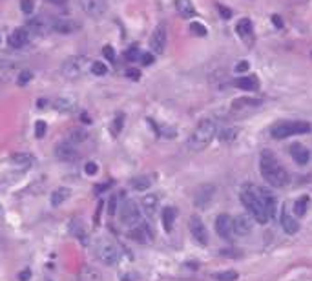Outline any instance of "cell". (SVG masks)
Segmentation results:
<instances>
[{"mask_svg":"<svg viewBox=\"0 0 312 281\" xmlns=\"http://www.w3.org/2000/svg\"><path fill=\"white\" fill-rule=\"evenodd\" d=\"M79 4H80V9L93 18L102 17L104 13H106V9H108L106 0H79Z\"/></svg>","mask_w":312,"mask_h":281,"instance_id":"10","label":"cell"},{"mask_svg":"<svg viewBox=\"0 0 312 281\" xmlns=\"http://www.w3.org/2000/svg\"><path fill=\"white\" fill-rule=\"evenodd\" d=\"M217 9H219V11H221V17H223V18H230V17H232V13H230V9H226V8H223V6H217Z\"/></svg>","mask_w":312,"mask_h":281,"instance_id":"47","label":"cell"},{"mask_svg":"<svg viewBox=\"0 0 312 281\" xmlns=\"http://www.w3.org/2000/svg\"><path fill=\"white\" fill-rule=\"evenodd\" d=\"M90 72L97 77H102V75L108 73V66H106L104 62H100V60H97V62H92V70H90Z\"/></svg>","mask_w":312,"mask_h":281,"instance_id":"34","label":"cell"},{"mask_svg":"<svg viewBox=\"0 0 312 281\" xmlns=\"http://www.w3.org/2000/svg\"><path fill=\"white\" fill-rule=\"evenodd\" d=\"M46 104H48V102L44 101V99H40V101H38V106H40V108H42V106H46Z\"/></svg>","mask_w":312,"mask_h":281,"instance_id":"56","label":"cell"},{"mask_svg":"<svg viewBox=\"0 0 312 281\" xmlns=\"http://www.w3.org/2000/svg\"><path fill=\"white\" fill-rule=\"evenodd\" d=\"M70 196H71V190L60 186V188L53 190V193H51V205H53V206H60L64 201H68V199H70Z\"/></svg>","mask_w":312,"mask_h":281,"instance_id":"26","label":"cell"},{"mask_svg":"<svg viewBox=\"0 0 312 281\" xmlns=\"http://www.w3.org/2000/svg\"><path fill=\"white\" fill-rule=\"evenodd\" d=\"M122 121H124V115L119 114V115H117L115 121H113V135H117L119 132L122 130Z\"/></svg>","mask_w":312,"mask_h":281,"instance_id":"41","label":"cell"},{"mask_svg":"<svg viewBox=\"0 0 312 281\" xmlns=\"http://www.w3.org/2000/svg\"><path fill=\"white\" fill-rule=\"evenodd\" d=\"M214 279H217V281H236L237 279V272H234V270H226V272L214 274Z\"/></svg>","mask_w":312,"mask_h":281,"instance_id":"36","label":"cell"},{"mask_svg":"<svg viewBox=\"0 0 312 281\" xmlns=\"http://www.w3.org/2000/svg\"><path fill=\"white\" fill-rule=\"evenodd\" d=\"M31 79H33V73L26 70V72H20V75H18L17 80H18V84H20V86H26V84H28Z\"/></svg>","mask_w":312,"mask_h":281,"instance_id":"40","label":"cell"},{"mask_svg":"<svg viewBox=\"0 0 312 281\" xmlns=\"http://www.w3.org/2000/svg\"><path fill=\"white\" fill-rule=\"evenodd\" d=\"M126 75H128L130 79H135V80H137L139 77H141V73H139V70H128V72H126Z\"/></svg>","mask_w":312,"mask_h":281,"instance_id":"49","label":"cell"},{"mask_svg":"<svg viewBox=\"0 0 312 281\" xmlns=\"http://www.w3.org/2000/svg\"><path fill=\"white\" fill-rule=\"evenodd\" d=\"M102 55L110 60V62H113V60H115V51H113L112 46H104L102 48Z\"/></svg>","mask_w":312,"mask_h":281,"instance_id":"42","label":"cell"},{"mask_svg":"<svg viewBox=\"0 0 312 281\" xmlns=\"http://www.w3.org/2000/svg\"><path fill=\"white\" fill-rule=\"evenodd\" d=\"M55 154H57L58 159H63V161H77L80 157V154H79V150L75 148V144L68 143V141L57 144V148H55Z\"/></svg>","mask_w":312,"mask_h":281,"instance_id":"13","label":"cell"},{"mask_svg":"<svg viewBox=\"0 0 312 281\" xmlns=\"http://www.w3.org/2000/svg\"><path fill=\"white\" fill-rule=\"evenodd\" d=\"M190 31L194 35H199V37H204V35H206V28H204L203 24H199V22H192Z\"/></svg>","mask_w":312,"mask_h":281,"instance_id":"38","label":"cell"},{"mask_svg":"<svg viewBox=\"0 0 312 281\" xmlns=\"http://www.w3.org/2000/svg\"><path fill=\"white\" fill-rule=\"evenodd\" d=\"M97 163H86V166H84V172H86V176H95L97 174Z\"/></svg>","mask_w":312,"mask_h":281,"instance_id":"43","label":"cell"},{"mask_svg":"<svg viewBox=\"0 0 312 281\" xmlns=\"http://www.w3.org/2000/svg\"><path fill=\"white\" fill-rule=\"evenodd\" d=\"M79 279L80 281H100V274L97 272L95 269H92V267H84L79 274Z\"/></svg>","mask_w":312,"mask_h":281,"instance_id":"30","label":"cell"},{"mask_svg":"<svg viewBox=\"0 0 312 281\" xmlns=\"http://www.w3.org/2000/svg\"><path fill=\"white\" fill-rule=\"evenodd\" d=\"M29 277H31V272H29V270H24V272L18 274V279L20 281H28Z\"/></svg>","mask_w":312,"mask_h":281,"instance_id":"51","label":"cell"},{"mask_svg":"<svg viewBox=\"0 0 312 281\" xmlns=\"http://www.w3.org/2000/svg\"><path fill=\"white\" fill-rule=\"evenodd\" d=\"M261 101H256V99H236L232 102L234 110H246V108H254V106H259Z\"/></svg>","mask_w":312,"mask_h":281,"instance_id":"29","label":"cell"},{"mask_svg":"<svg viewBox=\"0 0 312 281\" xmlns=\"http://www.w3.org/2000/svg\"><path fill=\"white\" fill-rule=\"evenodd\" d=\"M46 130H48V126L44 121H37L35 122V137L37 139H42L44 135H46Z\"/></svg>","mask_w":312,"mask_h":281,"instance_id":"37","label":"cell"},{"mask_svg":"<svg viewBox=\"0 0 312 281\" xmlns=\"http://www.w3.org/2000/svg\"><path fill=\"white\" fill-rule=\"evenodd\" d=\"M119 218H121V223L126 225V227H135L139 223V219H141L139 206L133 201H130V199H126V201L122 203L121 210H119Z\"/></svg>","mask_w":312,"mask_h":281,"instance_id":"7","label":"cell"},{"mask_svg":"<svg viewBox=\"0 0 312 281\" xmlns=\"http://www.w3.org/2000/svg\"><path fill=\"white\" fill-rule=\"evenodd\" d=\"M281 227H283L285 234H296V232L300 230V225L292 218L290 214L287 212V208H283V214H281Z\"/></svg>","mask_w":312,"mask_h":281,"instance_id":"20","label":"cell"},{"mask_svg":"<svg viewBox=\"0 0 312 281\" xmlns=\"http://www.w3.org/2000/svg\"><path fill=\"white\" fill-rule=\"evenodd\" d=\"M88 139V134L84 130H79V128H75V130H71L70 135H68V143L71 144H79V143H84Z\"/></svg>","mask_w":312,"mask_h":281,"instance_id":"31","label":"cell"},{"mask_svg":"<svg viewBox=\"0 0 312 281\" xmlns=\"http://www.w3.org/2000/svg\"><path fill=\"white\" fill-rule=\"evenodd\" d=\"M128 235L133 241H137V243H148V241L152 240V232H150V228H148V225L133 227Z\"/></svg>","mask_w":312,"mask_h":281,"instance_id":"18","label":"cell"},{"mask_svg":"<svg viewBox=\"0 0 312 281\" xmlns=\"http://www.w3.org/2000/svg\"><path fill=\"white\" fill-rule=\"evenodd\" d=\"M252 232V219L246 214H239L234 218V234L236 235H246Z\"/></svg>","mask_w":312,"mask_h":281,"instance_id":"16","label":"cell"},{"mask_svg":"<svg viewBox=\"0 0 312 281\" xmlns=\"http://www.w3.org/2000/svg\"><path fill=\"white\" fill-rule=\"evenodd\" d=\"M256 193H258V198L261 199L263 206L266 208V212H268V215H271V219H272L276 214V206H278L276 198L272 196L268 188H259V186H256Z\"/></svg>","mask_w":312,"mask_h":281,"instance_id":"14","label":"cell"},{"mask_svg":"<svg viewBox=\"0 0 312 281\" xmlns=\"http://www.w3.org/2000/svg\"><path fill=\"white\" fill-rule=\"evenodd\" d=\"M236 137H237V130H236V128H226V130H223L219 134V139L223 141V143H232Z\"/></svg>","mask_w":312,"mask_h":281,"instance_id":"35","label":"cell"},{"mask_svg":"<svg viewBox=\"0 0 312 281\" xmlns=\"http://www.w3.org/2000/svg\"><path fill=\"white\" fill-rule=\"evenodd\" d=\"M11 163L18 168H31L35 164V157L31 154H15L11 156Z\"/></svg>","mask_w":312,"mask_h":281,"instance_id":"23","label":"cell"},{"mask_svg":"<svg viewBox=\"0 0 312 281\" xmlns=\"http://www.w3.org/2000/svg\"><path fill=\"white\" fill-rule=\"evenodd\" d=\"M310 132V124L305 121H283L278 122V124L272 126L271 135L274 139H287L292 137V135H301V134H308Z\"/></svg>","mask_w":312,"mask_h":281,"instance_id":"5","label":"cell"},{"mask_svg":"<svg viewBox=\"0 0 312 281\" xmlns=\"http://www.w3.org/2000/svg\"><path fill=\"white\" fill-rule=\"evenodd\" d=\"M141 205L142 208L146 210V214H155V210H157L159 206V198L155 196V193H146L144 198L141 199Z\"/></svg>","mask_w":312,"mask_h":281,"instance_id":"25","label":"cell"},{"mask_svg":"<svg viewBox=\"0 0 312 281\" xmlns=\"http://www.w3.org/2000/svg\"><path fill=\"white\" fill-rule=\"evenodd\" d=\"M48 2H51V4H57V6H63V4H66L68 0H48Z\"/></svg>","mask_w":312,"mask_h":281,"instance_id":"52","label":"cell"},{"mask_svg":"<svg viewBox=\"0 0 312 281\" xmlns=\"http://www.w3.org/2000/svg\"><path fill=\"white\" fill-rule=\"evenodd\" d=\"M274 22H276V26H278V28H281V20H279L278 17H274Z\"/></svg>","mask_w":312,"mask_h":281,"instance_id":"55","label":"cell"},{"mask_svg":"<svg viewBox=\"0 0 312 281\" xmlns=\"http://www.w3.org/2000/svg\"><path fill=\"white\" fill-rule=\"evenodd\" d=\"M188 227H190V234L192 237L197 241L199 245H206L208 243V232L204 228V223L199 215H192L190 221H188Z\"/></svg>","mask_w":312,"mask_h":281,"instance_id":"8","label":"cell"},{"mask_svg":"<svg viewBox=\"0 0 312 281\" xmlns=\"http://www.w3.org/2000/svg\"><path fill=\"white\" fill-rule=\"evenodd\" d=\"M126 59H128V60H137L139 59V50H137V48H132V50L126 51Z\"/></svg>","mask_w":312,"mask_h":281,"instance_id":"44","label":"cell"},{"mask_svg":"<svg viewBox=\"0 0 312 281\" xmlns=\"http://www.w3.org/2000/svg\"><path fill=\"white\" fill-rule=\"evenodd\" d=\"M234 84H236V88L246 90V92H254V90L259 88V80H258V77H254V75L239 77V79H236Z\"/></svg>","mask_w":312,"mask_h":281,"instance_id":"19","label":"cell"},{"mask_svg":"<svg viewBox=\"0 0 312 281\" xmlns=\"http://www.w3.org/2000/svg\"><path fill=\"white\" fill-rule=\"evenodd\" d=\"M115 212H117V198H112V199H110L108 214H110V215H115Z\"/></svg>","mask_w":312,"mask_h":281,"instance_id":"46","label":"cell"},{"mask_svg":"<svg viewBox=\"0 0 312 281\" xmlns=\"http://www.w3.org/2000/svg\"><path fill=\"white\" fill-rule=\"evenodd\" d=\"M259 172H261L263 179L274 188H281L288 183V174L283 168V164L279 163V159L274 156V152L263 150L261 157H259Z\"/></svg>","mask_w":312,"mask_h":281,"instance_id":"1","label":"cell"},{"mask_svg":"<svg viewBox=\"0 0 312 281\" xmlns=\"http://www.w3.org/2000/svg\"><path fill=\"white\" fill-rule=\"evenodd\" d=\"M53 106L58 112H71V110H75L77 102L75 99H70V97H58L53 101Z\"/></svg>","mask_w":312,"mask_h":281,"instance_id":"27","label":"cell"},{"mask_svg":"<svg viewBox=\"0 0 312 281\" xmlns=\"http://www.w3.org/2000/svg\"><path fill=\"white\" fill-rule=\"evenodd\" d=\"M236 70H237V72H246V70H248V62H245V60H243V62L237 64Z\"/></svg>","mask_w":312,"mask_h":281,"instance_id":"50","label":"cell"},{"mask_svg":"<svg viewBox=\"0 0 312 281\" xmlns=\"http://www.w3.org/2000/svg\"><path fill=\"white\" fill-rule=\"evenodd\" d=\"M11 48H24L28 44V31L26 30H15L9 37Z\"/></svg>","mask_w":312,"mask_h":281,"instance_id":"24","label":"cell"},{"mask_svg":"<svg viewBox=\"0 0 312 281\" xmlns=\"http://www.w3.org/2000/svg\"><path fill=\"white\" fill-rule=\"evenodd\" d=\"M236 31H237V35H239V37H241L243 40L248 44V46L254 42V28H252V22H250V18H241V20L237 22Z\"/></svg>","mask_w":312,"mask_h":281,"instance_id":"15","label":"cell"},{"mask_svg":"<svg viewBox=\"0 0 312 281\" xmlns=\"http://www.w3.org/2000/svg\"><path fill=\"white\" fill-rule=\"evenodd\" d=\"M80 121H82V122H88V124H90V121H92V119L88 117L86 114H82V115H80Z\"/></svg>","mask_w":312,"mask_h":281,"instance_id":"53","label":"cell"},{"mask_svg":"<svg viewBox=\"0 0 312 281\" xmlns=\"http://www.w3.org/2000/svg\"><path fill=\"white\" fill-rule=\"evenodd\" d=\"M217 134V124L212 119H203L199 124L194 128V132L188 137V150L192 152H201L212 143V139Z\"/></svg>","mask_w":312,"mask_h":281,"instance_id":"2","label":"cell"},{"mask_svg":"<svg viewBox=\"0 0 312 281\" xmlns=\"http://www.w3.org/2000/svg\"><path fill=\"white\" fill-rule=\"evenodd\" d=\"M290 156H292V159H294L296 163L303 166V164H307L308 159H310V152H308L307 148L303 146V144L294 143L290 146Z\"/></svg>","mask_w":312,"mask_h":281,"instance_id":"17","label":"cell"},{"mask_svg":"<svg viewBox=\"0 0 312 281\" xmlns=\"http://www.w3.org/2000/svg\"><path fill=\"white\" fill-rule=\"evenodd\" d=\"M95 254L104 265H117L121 261V248L112 241H100L95 247Z\"/></svg>","mask_w":312,"mask_h":281,"instance_id":"6","label":"cell"},{"mask_svg":"<svg viewBox=\"0 0 312 281\" xmlns=\"http://www.w3.org/2000/svg\"><path fill=\"white\" fill-rule=\"evenodd\" d=\"M150 48L157 55H161L164 51V48H167V28H164V24H159L154 30L150 38Z\"/></svg>","mask_w":312,"mask_h":281,"instance_id":"12","label":"cell"},{"mask_svg":"<svg viewBox=\"0 0 312 281\" xmlns=\"http://www.w3.org/2000/svg\"><path fill=\"white\" fill-rule=\"evenodd\" d=\"M132 188L133 190H139V192H142V190H148L150 188V177H135V179H132Z\"/></svg>","mask_w":312,"mask_h":281,"instance_id":"32","label":"cell"},{"mask_svg":"<svg viewBox=\"0 0 312 281\" xmlns=\"http://www.w3.org/2000/svg\"><path fill=\"white\" fill-rule=\"evenodd\" d=\"M141 60H142V64H144V66H150V64L154 62V55H152V53L141 55Z\"/></svg>","mask_w":312,"mask_h":281,"instance_id":"45","label":"cell"},{"mask_svg":"<svg viewBox=\"0 0 312 281\" xmlns=\"http://www.w3.org/2000/svg\"><path fill=\"white\" fill-rule=\"evenodd\" d=\"M175 9L183 18H192L196 15V8L192 4V0H175Z\"/></svg>","mask_w":312,"mask_h":281,"instance_id":"21","label":"cell"},{"mask_svg":"<svg viewBox=\"0 0 312 281\" xmlns=\"http://www.w3.org/2000/svg\"><path fill=\"white\" fill-rule=\"evenodd\" d=\"M79 30V24L77 22H71V20H55L53 22V31L57 33H63V35H68V33H73V31Z\"/></svg>","mask_w":312,"mask_h":281,"instance_id":"22","label":"cell"},{"mask_svg":"<svg viewBox=\"0 0 312 281\" xmlns=\"http://www.w3.org/2000/svg\"><path fill=\"white\" fill-rule=\"evenodd\" d=\"M20 9H22V13L29 15V13H33L35 2H33V0H20Z\"/></svg>","mask_w":312,"mask_h":281,"instance_id":"39","label":"cell"},{"mask_svg":"<svg viewBox=\"0 0 312 281\" xmlns=\"http://www.w3.org/2000/svg\"><path fill=\"white\" fill-rule=\"evenodd\" d=\"M307 205H308V196H301L294 205V214L300 215V218L301 215H305V212H307Z\"/></svg>","mask_w":312,"mask_h":281,"instance_id":"33","label":"cell"},{"mask_svg":"<svg viewBox=\"0 0 312 281\" xmlns=\"http://www.w3.org/2000/svg\"><path fill=\"white\" fill-rule=\"evenodd\" d=\"M13 60L8 59V55H0V66H11Z\"/></svg>","mask_w":312,"mask_h":281,"instance_id":"48","label":"cell"},{"mask_svg":"<svg viewBox=\"0 0 312 281\" xmlns=\"http://www.w3.org/2000/svg\"><path fill=\"white\" fill-rule=\"evenodd\" d=\"M92 70V60L84 57V55H75V57H70L63 62L60 66V73L63 77H66L68 80H75L80 79L82 75H86L88 72Z\"/></svg>","mask_w":312,"mask_h":281,"instance_id":"4","label":"cell"},{"mask_svg":"<svg viewBox=\"0 0 312 281\" xmlns=\"http://www.w3.org/2000/svg\"><path fill=\"white\" fill-rule=\"evenodd\" d=\"M162 227H164V230L170 232L172 228H174V223H175V208H172V206H167V208L162 210Z\"/></svg>","mask_w":312,"mask_h":281,"instance_id":"28","label":"cell"},{"mask_svg":"<svg viewBox=\"0 0 312 281\" xmlns=\"http://www.w3.org/2000/svg\"><path fill=\"white\" fill-rule=\"evenodd\" d=\"M108 186H110V185H102V186H97V188H95V192H97V193H99V192H104V190L108 188Z\"/></svg>","mask_w":312,"mask_h":281,"instance_id":"54","label":"cell"},{"mask_svg":"<svg viewBox=\"0 0 312 281\" xmlns=\"http://www.w3.org/2000/svg\"><path fill=\"white\" fill-rule=\"evenodd\" d=\"M216 232L223 240H232L234 235V218L228 214H219L216 219Z\"/></svg>","mask_w":312,"mask_h":281,"instance_id":"11","label":"cell"},{"mask_svg":"<svg viewBox=\"0 0 312 281\" xmlns=\"http://www.w3.org/2000/svg\"><path fill=\"white\" fill-rule=\"evenodd\" d=\"M239 199H241V203L245 205V208L248 210V214L256 219V223H259V225H265V223H268L271 215H268L266 208L263 206L261 199L258 198L254 185H245V186H243L241 192H239Z\"/></svg>","mask_w":312,"mask_h":281,"instance_id":"3","label":"cell"},{"mask_svg":"<svg viewBox=\"0 0 312 281\" xmlns=\"http://www.w3.org/2000/svg\"><path fill=\"white\" fill-rule=\"evenodd\" d=\"M214 196H216V186L214 185H201L194 193V205L197 208H206L212 203Z\"/></svg>","mask_w":312,"mask_h":281,"instance_id":"9","label":"cell"}]
</instances>
